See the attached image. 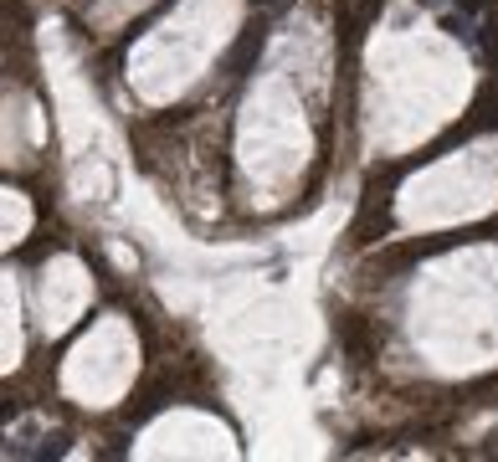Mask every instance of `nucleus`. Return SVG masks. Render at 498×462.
<instances>
[{
  "mask_svg": "<svg viewBox=\"0 0 498 462\" xmlns=\"http://www.w3.org/2000/svg\"><path fill=\"white\" fill-rule=\"evenodd\" d=\"M334 5H350V0H334Z\"/></svg>",
  "mask_w": 498,
  "mask_h": 462,
  "instance_id": "5",
  "label": "nucleus"
},
{
  "mask_svg": "<svg viewBox=\"0 0 498 462\" xmlns=\"http://www.w3.org/2000/svg\"><path fill=\"white\" fill-rule=\"evenodd\" d=\"M257 52H262V26H247V31H242V42L231 46V78H247V67L257 62Z\"/></svg>",
  "mask_w": 498,
  "mask_h": 462,
  "instance_id": "3",
  "label": "nucleus"
},
{
  "mask_svg": "<svg viewBox=\"0 0 498 462\" xmlns=\"http://www.w3.org/2000/svg\"><path fill=\"white\" fill-rule=\"evenodd\" d=\"M339 344L350 350V359H360V365H365V359H370L375 350H380V334L370 329V318L344 314V318H339Z\"/></svg>",
  "mask_w": 498,
  "mask_h": 462,
  "instance_id": "1",
  "label": "nucleus"
},
{
  "mask_svg": "<svg viewBox=\"0 0 498 462\" xmlns=\"http://www.w3.org/2000/svg\"><path fill=\"white\" fill-rule=\"evenodd\" d=\"M262 5H268V0H262Z\"/></svg>",
  "mask_w": 498,
  "mask_h": 462,
  "instance_id": "6",
  "label": "nucleus"
},
{
  "mask_svg": "<svg viewBox=\"0 0 498 462\" xmlns=\"http://www.w3.org/2000/svg\"><path fill=\"white\" fill-rule=\"evenodd\" d=\"M457 5H462V11H488L494 0H457Z\"/></svg>",
  "mask_w": 498,
  "mask_h": 462,
  "instance_id": "4",
  "label": "nucleus"
},
{
  "mask_svg": "<svg viewBox=\"0 0 498 462\" xmlns=\"http://www.w3.org/2000/svg\"><path fill=\"white\" fill-rule=\"evenodd\" d=\"M134 400H139V406H129L124 417L129 421H145L149 411H160V406H170V400H175V380H149V385Z\"/></svg>",
  "mask_w": 498,
  "mask_h": 462,
  "instance_id": "2",
  "label": "nucleus"
}]
</instances>
